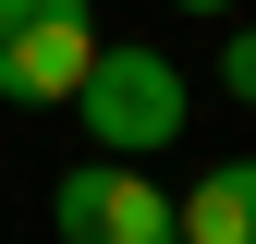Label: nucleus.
Masks as SVG:
<instances>
[{
  "label": "nucleus",
  "mask_w": 256,
  "mask_h": 244,
  "mask_svg": "<svg viewBox=\"0 0 256 244\" xmlns=\"http://www.w3.org/2000/svg\"><path fill=\"white\" fill-rule=\"evenodd\" d=\"M98 12L86 0H0V98L12 110H61L86 74H98Z\"/></svg>",
  "instance_id": "f257e3e1"
},
{
  "label": "nucleus",
  "mask_w": 256,
  "mask_h": 244,
  "mask_svg": "<svg viewBox=\"0 0 256 244\" xmlns=\"http://www.w3.org/2000/svg\"><path fill=\"white\" fill-rule=\"evenodd\" d=\"M74 110H86V146L98 159H158L183 134V74L158 49H98V74L74 86Z\"/></svg>",
  "instance_id": "f03ea898"
},
{
  "label": "nucleus",
  "mask_w": 256,
  "mask_h": 244,
  "mask_svg": "<svg viewBox=\"0 0 256 244\" xmlns=\"http://www.w3.org/2000/svg\"><path fill=\"white\" fill-rule=\"evenodd\" d=\"M49 220H61V244H183V232H171V196L146 183V159H86V171H61Z\"/></svg>",
  "instance_id": "7ed1b4c3"
},
{
  "label": "nucleus",
  "mask_w": 256,
  "mask_h": 244,
  "mask_svg": "<svg viewBox=\"0 0 256 244\" xmlns=\"http://www.w3.org/2000/svg\"><path fill=\"white\" fill-rule=\"evenodd\" d=\"M171 232L183 244H256V159H220L171 196Z\"/></svg>",
  "instance_id": "20e7f679"
},
{
  "label": "nucleus",
  "mask_w": 256,
  "mask_h": 244,
  "mask_svg": "<svg viewBox=\"0 0 256 244\" xmlns=\"http://www.w3.org/2000/svg\"><path fill=\"white\" fill-rule=\"evenodd\" d=\"M220 86L256 110V24H232V37H220Z\"/></svg>",
  "instance_id": "39448f33"
},
{
  "label": "nucleus",
  "mask_w": 256,
  "mask_h": 244,
  "mask_svg": "<svg viewBox=\"0 0 256 244\" xmlns=\"http://www.w3.org/2000/svg\"><path fill=\"white\" fill-rule=\"evenodd\" d=\"M183 12H232V0H183Z\"/></svg>",
  "instance_id": "423d86ee"
}]
</instances>
